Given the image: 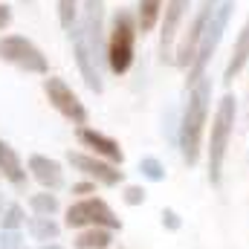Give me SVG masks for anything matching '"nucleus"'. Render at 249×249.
<instances>
[{
	"instance_id": "f257e3e1",
	"label": "nucleus",
	"mask_w": 249,
	"mask_h": 249,
	"mask_svg": "<svg viewBox=\"0 0 249 249\" xmlns=\"http://www.w3.org/2000/svg\"><path fill=\"white\" fill-rule=\"evenodd\" d=\"M209 107H212V78L203 75L188 87V99L180 110V139L177 151L188 168H194L203 157V136L209 127Z\"/></svg>"
},
{
	"instance_id": "f03ea898",
	"label": "nucleus",
	"mask_w": 249,
	"mask_h": 249,
	"mask_svg": "<svg viewBox=\"0 0 249 249\" xmlns=\"http://www.w3.org/2000/svg\"><path fill=\"white\" fill-rule=\"evenodd\" d=\"M235 119H238V99L232 93H223L214 107L212 127H209V145H206V168H209L212 188L223 186V165H226V151L235 133Z\"/></svg>"
},
{
	"instance_id": "7ed1b4c3",
	"label": "nucleus",
	"mask_w": 249,
	"mask_h": 249,
	"mask_svg": "<svg viewBox=\"0 0 249 249\" xmlns=\"http://www.w3.org/2000/svg\"><path fill=\"white\" fill-rule=\"evenodd\" d=\"M136 38L139 23L133 9H116L107 23V44H105V61L113 75H127L136 61Z\"/></svg>"
},
{
	"instance_id": "20e7f679",
	"label": "nucleus",
	"mask_w": 249,
	"mask_h": 249,
	"mask_svg": "<svg viewBox=\"0 0 249 249\" xmlns=\"http://www.w3.org/2000/svg\"><path fill=\"white\" fill-rule=\"evenodd\" d=\"M235 9H238V0H220L217 9L212 12V20H209V26H206V32H203V38H200L197 55H194V61L188 67V78H186L188 87H191L194 81H200L203 75H209L206 70H209L212 58H214V53H217V47H220L226 29H229V20H232Z\"/></svg>"
},
{
	"instance_id": "39448f33",
	"label": "nucleus",
	"mask_w": 249,
	"mask_h": 249,
	"mask_svg": "<svg viewBox=\"0 0 249 249\" xmlns=\"http://www.w3.org/2000/svg\"><path fill=\"white\" fill-rule=\"evenodd\" d=\"M64 223L70 229H90V226H102V229H113V232H122V220L116 217V212L110 209L107 200L102 197H81L75 203H70L67 214H64Z\"/></svg>"
},
{
	"instance_id": "423d86ee",
	"label": "nucleus",
	"mask_w": 249,
	"mask_h": 249,
	"mask_svg": "<svg viewBox=\"0 0 249 249\" xmlns=\"http://www.w3.org/2000/svg\"><path fill=\"white\" fill-rule=\"evenodd\" d=\"M0 61L12 64L29 75H50V58L26 35H3L0 38Z\"/></svg>"
},
{
	"instance_id": "0eeeda50",
	"label": "nucleus",
	"mask_w": 249,
	"mask_h": 249,
	"mask_svg": "<svg viewBox=\"0 0 249 249\" xmlns=\"http://www.w3.org/2000/svg\"><path fill=\"white\" fill-rule=\"evenodd\" d=\"M220 0H197V6L191 9V18H188V26L180 32L177 38V47H174V64L177 67H191L194 55H197V47H200V38L212 20V12L217 9Z\"/></svg>"
},
{
	"instance_id": "6e6552de",
	"label": "nucleus",
	"mask_w": 249,
	"mask_h": 249,
	"mask_svg": "<svg viewBox=\"0 0 249 249\" xmlns=\"http://www.w3.org/2000/svg\"><path fill=\"white\" fill-rule=\"evenodd\" d=\"M67 162L78 174H84V180H93L96 186H102V188H116V186H122V180H124L122 165H113V162H107V160H102L96 154L67 151Z\"/></svg>"
},
{
	"instance_id": "1a4fd4ad",
	"label": "nucleus",
	"mask_w": 249,
	"mask_h": 249,
	"mask_svg": "<svg viewBox=\"0 0 249 249\" xmlns=\"http://www.w3.org/2000/svg\"><path fill=\"white\" fill-rule=\"evenodd\" d=\"M44 93H47V102L61 113L67 122H72L75 127L87 124L90 113H87L84 102L72 93V87H70L64 78H58V75H47V78H44Z\"/></svg>"
},
{
	"instance_id": "9d476101",
	"label": "nucleus",
	"mask_w": 249,
	"mask_h": 249,
	"mask_svg": "<svg viewBox=\"0 0 249 249\" xmlns=\"http://www.w3.org/2000/svg\"><path fill=\"white\" fill-rule=\"evenodd\" d=\"M194 0H165L162 20H160V58L174 64V47L183 32V20L188 18Z\"/></svg>"
},
{
	"instance_id": "9b49d317",
	"label": "nucleus",
	"mask_w": 249,
	"mask_h": 249,
	"mask_svg": "<svg viewBox=\"0 0 249 249\" xmlns=\"http://www.w3.org/2000/svg\"><path fill=\"white\" fill-rule=\"evenodd\" d=\"M70 44H72V58H75V67L81 72V81L87 84V90L93 93H102L105 90V78H102V64L96 61V53L84 35V29L75 23L70 29Z\"/></svg>"
},
{
	"instance_id": "f8f14e48",
	"label": "nucleus",
	"mask_w": 249,
	"mask_h": 249,
	"mask_svg": "<svg viewBox=\"0 0 249 249\" xmlns=\"http://www.w3.org/2000/svg\"><path fill=\"white\" fill-rule=\"evenodd\" d=\"M78 26L84 29L96 61L105 64V44H107V29H105V0H81V15H78Z\"/></svg>"
},
{
	"instance_id": "ddd939ff",
	"label": "nucleus",
	"mask_w": 249,
	"mask_h": 249,
	"mask_svg": "<svg viewBox=\"0 0 249 249\" xmlns=\"http://www.w3.org/2000/svg\"><path fill=\"white\" fill-rule=\"evenodd\" d=\"M75 139L81 142V148H90V154H96V157H102V160H107L113 165H122L124 162L122 145L113 136H107V133H102V130H96L90 124L75 127Z\"/></svg>"
},
{
	"instance_id": "4468645a",
	"label": "nucleus",
	"mask_w": 249,
	"mask_h": 249,
	"mask_svg": "<svg viewBox=\"0 0 249 249\" xmlns=\"http://www.w3.org/2000/svg\"><path fill=\"white\" fill-rule=\"evenodd\" d=\"M29 177L44 188V191H61L64 188V165L47 154H32L26 160Z\"/></svg>"
},
{
	"instance_id": "2eb2a0df",
	"label": "nucleus",
	"mask_w": 249,
	"mask_h": 249,
	"mask_svg": "<svg viewBox=\"0 0 249 249\" xmlns=\"http://www.w3.org/2000/svg\"><path fill=\"white\" fill-rule=\"evenodd\" d=\"M0 177L12 188H18V191H23L26 183H29V168L23 165L18 151L9 142H3V139H0Z\"/></svg>"
},
{
	"instance_id": "dca6fc26",
	"label": "nucleus",
	"mask_w": 249,
	"mask_h": 249,
	"mask_svg": "<svg viewBox=\"0 0 249 249\" xmlns=\"http://www.w3.org/2000/svg\"><path fill=\"white\" fill-rule=\"evenodd\" d=\"M247 64H249V18H247V23L241 26L235 44H232V55L226 61V70H223V84H232L247 70Z\"/></svg>"
},
{
	"instance_id": "f3484780",
	"label": "nucleus",
	"mask_w": 249,
	"mask_h": 249,
	"mask_svg": "<svg viewBox=\"0 0 249 249\" xmlns=\"http://www.w3.org/2000/svg\"><path fill=\"white\" fill-rule=\"evenodd\" d=\"M162 9L165 0H136V23H139V35H148L160 26L162 20Z\"/></svg>"
},
{
	"instance_id": "a211bd4d",
	"label": "nucleus",
	"mask_w": 249,
	"mask_h": 249,
	"mask_svg": "<svg viewBox=\"0 0 249 249\" xmlns=\"http://www.w3.org/2000/svg\"><path fill=\"white\" fill-rule=\"evenodd\" d=\"M113 229H102V226H90V229H78L72 247L75 249H110L113 244Z\"/></svg>"
},
{
	"instance_id": "6ab92c4d",
	"label": "nucleus",
	"mask_w": 249,
	"mask_h": 249,
	"mask_svg": "<svg viewBox=\"0 0 249 249\" xmlns=\"http://www.w3.org/2000/svg\"><path fill=\"white\" fill-rule=\"evenodd\" d=\"M26 229H29V235H32L35 241H41V244H53V241H58V235H61V223H58L55 217H41V214L29 217V220H26Z\"/></svg>"
},
{
	"instance_id": "aec40b11",
	"label": "nucleus",
	"mask_w": 249,
	"mask_h": 249,
	"mask_svg": "<svg viewBox=\"0 0 249 249\" xmlns=\"http://www.w3.org/2000/svg\"><path fill=\"white\" fill-rule=\"evenodd\" d=\"M29 209H32V214L55 217V214H58V209H61V203H58L55 191H38V194H32V197H29Z\"/></svg>"
},
{
	"instance_id": "412c9836",
	"label": "nucleus",
	"mask_w": 249,
	"mask_h": 249,
	"mask_svg": "<svg viewBox=\"0 0 249 249\" xmlns=\"http://www.w3.org/2000/svg\"><path fill=\"white\" fill-rule=\"evenodd\" d=\"M23 223H26V212H23V206H20V203H6L3 217H0V229H3V232H18Z\"/></svg>"
},
{
	"instance_id": "4be33fe9",
	"label": "nucleus",
	"mask_w": 249,
	"mask_h": 249,
	"mask_svg": "<svg viewBox=\"0 0 249 249\" xmlns=\"http://www.w3.org/2000/svg\"><path fill=\"white\" fill-rule=\"evenodd\" d=\"M139 174H142L148 183H162V180L168 177L162 160H157V157H142V160H139Z\"/></svg>"
},
{
	"instance_id": "5701e85b",
	"label": "nucleus",
	"mask_w": 249,
	"mask_h": 249,
	"mask_svg": "<svg viewBox=\"0 0 249 249\" xmlns=\"http://www.w3.org/2000/svg\"><path fill=\"white\" fill-rule=\"evenodd\" d=\"M78 15H81V0H58V23L61 29H72L78 23Z\"/></svg>"
},
{
	"instance_id": "b1692460",
	"label": "nucleus",
	"mask_w": 249,
	"mask_h": 249,
	"mask_svg": "<svg viewBox=\"0 0 249 249\" xmlns=\"http://www.w3.org/2000/svg\"><path fill=\"white\" fill-rule=\"evenodd\" d=\"M165 136H168V142L171 145H177V139H180V110L177 107H171L168 113H165Z\"/></svg>"
},
{
	"instance_id": "393cba45",
	"label": "nucleus",
	"mask_w": 249,
	"mask_h": 249,
	"mask_svg": "<svg viewBox=\"0 0 249 249\" xmlns=\"http://www.w3.org/2000/svg\"><path fill=\"white\" fill-rule=\"evenodd\" d=\"M122 200L127 206H142L145 203V188L142 186H124L122 188Z\"/></svg>"
},
{
	"instance_id": "a878e982",
	"label": "nucleus",
	"mask_w": 249,
	"mask_h": 249,
	"mask_svg": "<svg viewBox=\"0 0 249 249\" xmlns=\"http://www.w3.org/2000/svg\"><path fill=\"white\" fill-rule=\"evenodd\" d=\"M0 249H23V235L18 232H3L0 229Z\"/></svg>"
},
{
	"instance_id": "bb28decb",
	"label": "nucleus",
	"mask_w": 249,
	"mask_h": 249,
	"mask_svg": "<svg viewBox=\"0 0 249 249\" xmlns=\"http://www.w3.org/2000/svg\"><path fill=\"white\" fill-rule=\"evenodd\" d=\"M162 226H165L168 232H180L183 220H180V214H177L174 209H162Z\"/></svg>"
},
{
	"instance_id": "cd10ccee",
	"label": "nucleus",
	"mask_w": 249,
	"mask_h": 249,
	"mask_svg": "<svg viewBox=\"0 0 249 249\" xmlns=\"http://www.w3.org/2000/svg\"><path fill=\"white\" fill-rule=\"evenodd\" d=\"M70 194H75L78 200H81V197H93V194H96V183H93V180H81V183H72Z\"/></svg>"
},
{
	"instance_id": "c85d7f7f",
	"label": "nucleus",
	"mask_w": 249,
	"mask_h": 249,
	"mask_svg": "<svg viewBox=\"0 0 249 249\" xmlns=\"http://www.w3.org/2000/svg\"><path fill=\"white\" fill-rule=\"evenodd\" d=\"M9 23H12V9H9L6 3H0V32H3Z\"/></svg>"
},
{
	"instance_id": "c756f323",
	"label": "nucleus",
	"mask_w": 249,
	"mask_h": 249,
	"mask_svg": "<svg viewBox=\"0 0 249 249\" xmlns=\"http://www.w3.org/2000/svg\"><path fill=\"white\" fill-rule=\"evenodd\" d=\"M38 249H64V247H61V244H55V241H53V244H41Z\"/></svg>"
},
{
	"instance_id": "7c9ffc66",
	"label": "nucleus",
	"mask_w": 249,
	"mask_h": 249,
	"mask_svg": "<svg viewBox=\"0 0 249 249\" xmlns=\"http://www.w3.org/2000/svg\"><path fill=\"white\" fill-rule=\"evenodd\" d=\"M3 209H6V200H3V194H0V217H3Z\"/></svg>"
},
{
	"instance_id": "2f4dec72",
	"label": "nucleus",
	"mask_w": 249,
	"mask_h": 249,
	"mask_svg": "<svg viewBox=\"0 0 249 249\" xmlns=\"http://www.w3.org/2000/svg\"><path fill=\"white\" fill-rule=\"evenodd\" d=\"M23 249H26V247H23Z\"/></svg>"
}]
</instances>
